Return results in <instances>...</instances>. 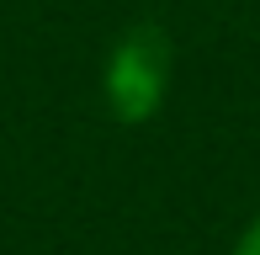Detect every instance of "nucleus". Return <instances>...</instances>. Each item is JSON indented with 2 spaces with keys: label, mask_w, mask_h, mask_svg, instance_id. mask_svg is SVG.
<instances>
[{
  "label": "nucleus",
  "mask_w": 260,
  "mask_h": 255,
  "mask_svg": "<svg viewBox=\"0 0 260 255\" xmlns=\"http://www.w3.org/2000/svg\"><path fill=\"white\" fill-rule=\"evenodd\" d=\"M234 255H260V218H255V224H250V229L239 234V245H234Z\"/></svg>",
  "instance_id": "obj_2"
},
{
  "label": "nucleus",
  "mask_w": 260,
  "mask_h": 255,
  "mask_svg": "<svg viewBox=\"0 0 260 255\" xmlns=\"http://www.w3.org/2000/svg\"><path fill=\"white\" fill-rule=\"evenodd\" d=\"M170 69H175V48L159 27H133L117 38V48L106 53L101 69V96L122 128H144L170 96Z\"/></svg>",
  "instance_id": "obj_1"
}]
</instances>
